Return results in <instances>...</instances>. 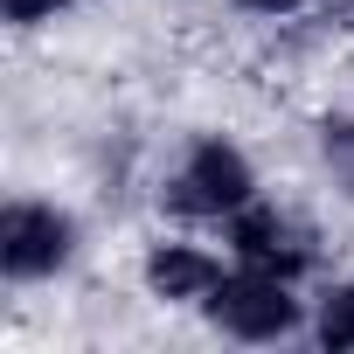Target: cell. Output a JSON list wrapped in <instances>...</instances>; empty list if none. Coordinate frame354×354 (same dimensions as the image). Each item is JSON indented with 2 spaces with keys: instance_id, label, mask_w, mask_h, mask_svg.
<instances>
[{
  "instance_id": "52a82bcc",
  "label": "cell",
  "mask_w": 354,
  "mask_h": 354,
  "mask_svg": "<svg viewBox=\"0 0 354 354\" xmlns=\"http://www.w3.org/2000/svg\"><path fill=\"white\" fill-rule=\"evenodd\" d=\"M319 146H326V167L354 188V118H326L319 125Z\"/></svg>"
},
{
  "instance_id": "9c48e42d",
  "label": "cell",
  "mask_w": 354,
  "mask_h": 354,
  "mask_svg": "<svg viewBox=\"0 0 354 354\" xmlns=\"http://www.w3.org/2000/svg\"><path fill=\"white\" fill-rule=\"evenodd\" d=\"M243 8H257V15H292V8H306V0H243Z\"/></svg>"
},
{
  "instance_id": "8992f818",
  "label": "cell",
  "mask_w": 354,
  "mask_h": 354,
  "mask_svg": "<svg viewBox=\"0 0 354 354\" xmlns=\"http://www.w3.org/2000/svg\"><path fill=\"white\" fill-rule=\"evenodd\" d=\"M313 333H319V347H326V354H347V347H354V285H333V292H326V306H319Z\"/></svg>"
},
{
  "instance_id": "30bf717a",
  "label": "cell",
  "mask_w": 354,
  "mask_h": 354,
  "mask_svg": "<svg viewBox=\"0 0 354 354\" xmlns=\"http://www.w3.org/2000/svg\"><path fill=\"white\" fill-rule=\"evenodd\" d=\"M340 15H347V28H354V0H340Z\"/></svg>"
},
{
  "instance_id": "7a4b0ae2",
  "label": "cell",
  "mask_w": 354,
  "mask_h": 354,
  "mask_svg": "<svg viewBox=\"0 0 354 354\" xmlns=\"http://www.w3.org/2000/svg\"><path fill=\"white\" fill-rule=\"evenodd\" d=\"M209 319H216L223 333H236V340H278V333H292V326H299L292 278H271V271H250V264H243L236 278H223V285H216Z\"/></svg>"
},
{
  "instance_id": "277c9868",
  "label": "cell",
  "mask_w": 354,
  "mask_h": 354,
  "mask_svg": "<svg viewBox=\"0 0 354 354\" xmlns=\"http://www.w3.org/2000/svg\"><path fill=\"white\" fill-rule=\"evenodd\" d=\"M230 250H236L250 271L299 278V271L313 264V230H306L299 216H285V209H257V202H243V209L230 216Z\"/></svg>"
},
{
  "instance_id": "6da1fadb",
  "label": "cell",
  "mask_w": 354,
  "mask_h": 354,
  "mask_svg": "<svg viewBox=\"0 0 354 354\" xmlns=\"http://www.w3.org/2000/svg\"><path fill=\"white\" fill-rule=\"evenodd\" d=\"M250 195H257V174H250V160L230 139H202L181 167H174V181H167V209L174 216H202V223L236 216Z\"/></svg>"
},
{
  "instance_id": "5b68a950",
  "label": "cell",
  "mask_w": 354,
  "mask_h": 354,
  "mask_svg": "<svg viewBox=\"0 0 354 354\" xmlns=\"http://www.w3.org/2000/svg\"><path fill=\"white\" fill-rule=\"evenodd\" d=\"M216 285H223V264L195 243H160L146 257V292L167 299V306H209Z\"/></svg>"
},
{
  "instance_id": "ba28073f",
  "label": "cell",
  "mask_w": 354,
  "mask_h": 354,
  "mask_svg": "<svg viewBox=\"0 0 354 354\" xmlns=\"http://www.w3.org/2000/svg\"><path fill=\"white\" fill-rule=\"evenodd\" d=\"M56 8H70V0H8V21H21V28H35V21H49Z\"/></svg>"
},
{
  "instance_id": "3957f363",
  "label": "cell",
  "mask_w": 354,
  "mask_h": 354,
  "mask_svg": "<svg viewBox=\"0 0 354 354\" xmlns=\"http://www.w3.org/2000/svg\"><path fill=\"white\" fill-rule=\"evenodd\" d=\"M77 250V223L49 202H15L0 216V271L8 278H49Z\"/></svg>"
}]
</instances>
